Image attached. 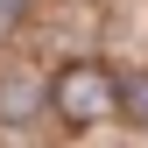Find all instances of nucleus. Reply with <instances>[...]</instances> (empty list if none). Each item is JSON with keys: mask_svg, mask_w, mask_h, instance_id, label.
<instances>
[{"mask_svg": "<svg viewBox=\"0 0 148 148\" xmlns=\"http://www.w3.org/2000/svg\"><path fill=\"white\" fill-rule=\"evenodd\" d=\"M120 106L148 127V71H141V78H120Z\"/></svg>", "mask_w": 148, "mask_h": 148, "instance_id": "obj_3", "label": "nucleus"}, {"mask_svg": "<svg viewBox=\"0 0 148 148\" xmlns=\"http://www.w3.org/2000/svg\"><path fill=\"white\" fill-rule=\"evenodd\" d=\"M49 106H57L71 127H92V120H106L120 106V78H106L99 64H64L57 78H49Z\"/></svg>", "mask_w": 148, "mask_h": 148, "instance_id": "obj_1", "label": "nucleus"}, {"mask_svg": "<svg viewBox=\"0 0 148 148\" xmlns=\"http://www.w3.org/2000/svg\"><path fill=\"white\" fill-rule=\"evenodd\" d=\"M42 99H49V85L35 78V71H7V78H0V127H28L42 113Z\"/></svg>", "mask_w": 148, "mask_h": 148, "instance_id": "obj_2", "label": "nucleus"}, {"mask_svg": "<svg viewBox=\"0 0 148 148\" xmlns=\"http://www.w3.org/2000/svg\"><path fill=\"white\" fill-rule=\"evenodd\" d=\"M21 7H28V0H0V35L14 28V14H21Z\"/></svg>", "mask_w": 148, "mask_h": 148, "instance_id": "obj_4", "label": "nucleus"}]
</instances>
